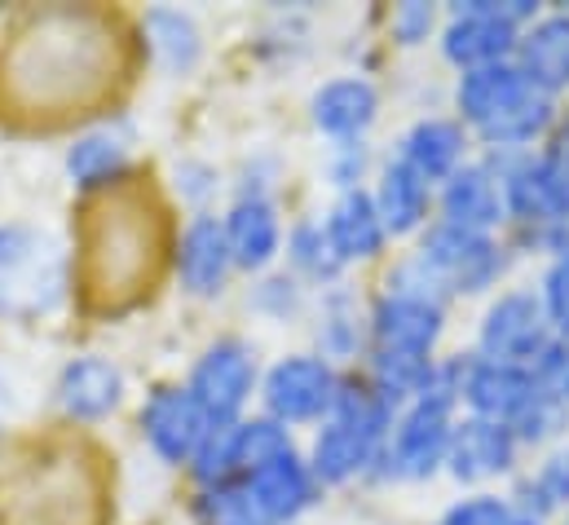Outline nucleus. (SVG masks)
Returning <instances> with one entry per match:
<instances>
[{"label":"nucleus","instance_id":"21","mask_svg":"<svg viewBox=\"0 0 569 525\" xmlns=\"http://www.w3.org/2000/svg\"><path fill=\"white\" fill-rule=\"evenodd\" d=\"M58 402L76 419H102L124 402V376L107 358H76L58 376Z\"/></svg>","mask_w":569,"mask_h":525},{"label":"nucleus","instance_id":"12","mask_svg":"<svg viewBox=\"0 0 569 525\" xmlns=\"http://www.w3.org/2000/svg\"><path fill=\"white\" fill-rule=\"evenodd\" d=\"M212 415L203 410V402L186 389H159L150 394V402L142 406V433L150 442V450L168 464H190L194 450L203 446V437L212 433Z\"/></svg>","mask_w":569,"mask_h":525},{"label":"nucleus","instance_id":"35","mask_svg":"<svg viewBox=\"0 0 569 525\" xmlns=\"http://www.w3.org/2000/svg\"><path fill=\"white\" fill-rule=\"evenodd\" d=\"M336 150H340V159H336V186L340 190H358V177H362V164H367L362 146L358 141H340Z\"/></svg>","mask_w":569,"mask_h":525},{"label":"nucleus","instance_id":"20","mask_svg":"<svg viewBox=\"0 0 569 525\" xmlns=\"http://www.w3.org/2000/svg\"><path fill=\"white\" fill-rule=\"evenodd\" d=\"M327 235H331V244H336V252H340V261H376L380 252H385V244H389V230H385V221H380V208H376V199H371V190H345L336 204H331V212H327Z\"/></svg>","mask_w":569,"mask_h":525},{"label":"nucleus","instance_id":"10","mask_svg":"<svg viewBox=\"0 0 569 525\" xmlns=\"http://www.w3.org/2000/svg\"><path fill=\"white\" fill-rule=\"evenodd\" d=\"M257 389V354L243 340H217L190 372V394L203 402L212 419H239Z\"/></svg>","mask_w":569,"mask_h":525},{"label":"nucleus","instance_id":"27","mask_svg":"<svg viewBox=\"0 0 569 525\" xmlns=\"http://www.w3.org/2000/svg\"><path fill=\"white\" fill-rule=\"evenodd\" d=\"M508 428L517 433L521 446H552V442H561L569 433V402L539 389Z\"/></svg>","mask_w":569,"mask_h":525},{"label":"nucleus","instance_id":"5","mask_svg":"<svg viewBox=\"0 0 569 525\" xmlns=\"http://www.w3.org/2000/svg\"><path fill=\"white\" fill-rule=\"evenodd\" d=\"M548 345H552V327H548L543 300H539V291H526V287L499 291L477 323V354L495 358V363L535 367V358Z\"/></svg>","mask_w":569,"mask_h":525},{"label":"nucleus","instance_id":"34","mask_svg":"<svg viewBox=\"0 0 569 525\" xmlns=\"http://www.w3.org/2000/svg\"><path fill=\"white\" fill-rule=\"evenodd\" d=\"M389 27H393L398 44H425L428 36H432V27H437V9L425 4V0H407V4L393 9Z\"/></svg>","mask_w":569,"mask_h":525},{"label":"nucleus","instance_id":"15","mask_svg":"<svg viewBox=\"0 0 569 525\" xmlns=\"http://www.w3.org/2000/svg\"><path fill=\"white\" fill-rule=\"evenodd\" d=\"M243 486H248V495H252V504L261 508V517H266V522L287 525V522H296V517L313 504L318 477H313L309 459H300V455L291 450V455H283V459H274V464H266V468L248 473V477H243Z\"/></svg>","mask_w":569,"mask_h":525},{"label":"nucleus","instance_id":"36","mask_svg":"<svg viewBox=\"0 0 569 525\" xmlns=\"http://www.w3.org/2000/svg\"><path fill=\"white\" fill-rule=\"evenodd\" d=\"M566 525H569V513H566Z\"/></svg>","mask_w":569,"mask_h":525},{"label":"nucleus","instance_id":"24","mask_svg":"<svg viewBox=\"0 0 569 525\" xmlns=\"http://www.w3.org/2000/svg\"><path fill=\"white\" fill-rule=\"evenodd\" d=\"M146 31H150V49L154 58L168 67V71H190L203 53V40H199V27L190 13L181 9H154L146 18Z\"/></svg>","mask_w":569,"mask_h":525},{"label":"nucleus","instance_id":"30","mask_svg":"<svg viewBox=\"0 0 569 525\" xmlns=\"http://www.w3.org/2000/svg\"><path fill=\"white\" fill-rule=\"evenodd\" d=\"M287 252H291L296 269H305L309 278H322V283L345 269L336 244H331V235H327V226H300V230H291Z\"/></svg>","mask_w":569,"mask_h":525},{"label":"nucleus","instance_id":"32","mask_svg":"<svg viewBox=\"0 0 569 525\" xmlns=\"http://www.w3.org/2000/svg\"><path fill=\"white\" fill-rule=\"evenodd\" d=\"M512 499H503V495H468V499H459L446 517L437 525H512Z\"/></svg>","mask_w":569,"mask_h":525},{"label":"nucleus","instance_id":"29","mask_svg":"<svg viewBox=\"0 0 569 525\" xmlns=\"http://www.w3.org/2000/svg\"><path fill=\"white\" fill-rule=\"evenodd\" d=\"M199 525H270L261 517V508L252 504L243 482L230 486H212L199 495Z\"/></svg>","mask_w":569,"mask_h":525},{"label":"nucleus","instance_id":"28","mask_svg":"<svg viewBox=\"0 0 569 525\" xmlns=\"http://www.w3.org/2000/svg\"><path fill=\"white\" fill-rule=\"evenodd\" d=\"M291 455V433H287V424L279 419H243L239 424V459H243V477L248 473H257V468H266V464H274V459H283Z\"/></svg>","mask_w":569,"mask_h":525},{"label":"nucleus","instance_id":"1","mask_svg":"<svg viewBox=\"0 0 569 525\" xmlns=\"http://www.w3.org/2000/svg\"><path fill=\"white\" fill-rule=\"evenodd\" d=\"M455 406H459V358H450V363L437 358V376H432L428 394L398 410V424L385 442L380 464L389 477L428 482L432 473L446 468V450H450V433H455Z\"/></svg>","mask_w":569,"mask_h":525},{"label":"nucleus","instance_id":"23","mask_svg":"<svg viewBox=\"0 0 569 525\" xmlns=\"http://www.w3.org/2000/svg\"><path fill=\"white\" fill-rule=\"evenodd\" d=\"M129 164V146L124 137L111 129L84 132L76 137V146L67 150V172L76 186H107L111 177H120Z\"/></svg>","mask_w":569,"mask_h":525},{"label":"nucleus","instance_id":"17","mask_svg":"<svg viewBox=\"0 0 569 525\" xmlns=\"http://www.w3.org/2000/svg\"><path fill=\"white\" fill-rule=\"evenodd\" d=\"M234 269L230 257V239H226V221L217 217H194L181 235V248H177V274H181V287L190 296H217L226 287Z\"/></svg>","mask_w":569,"mask_h":525},{"label":"nucleus","instance_id":"8","mask_svg":"<svg viewBox=\"0 0 569 525\" xmlns=\"http://www.w3.org/2000/svg\"><path fill=\"white\" fill-rule=\"evenodd\" d=\"M441 331H446V305L437 296H425V291H398V287H389L376 300V309H371L376 349H389V354L432 358Z\"/></svg>","mask_w":569,"mask_h":525},{"label":"nucleus","instance_id":"19","mask_svg":"<svg viewBox=\"0 0 569 525\" xmlns=\"http://www.w3.org/2000/svg\"><path fill=\"white\" fill-rule=\"evenodd\" d=\"M371 199H376V208H380V221H385L389 239H407V235H425L428 230L432 186H428L416 168H407L398 155L380 168Z\"/></svg>","mask_w":569,"mask_h":525},{"label":"nucleus","instance_id":"26","mask_svg":"<svg viewBox=\"0 0 569 525\" xmlns=\"http://www.w3.org/2000/svg\"><path fill=\"white\" fill-rule=\"evenodd\" d=\"M512 504H517L521 513L539 517V522H548V513H557V508L569 513V442L557 446V450H548V459H543L539 473L521 486V495H517Z\"/></svg>","mask_w":569,"mask_h":525},{"label":"nucleus","instance_id":"31","mask_svg":"<svg viewBox=\"0 0 569 525\" xmlns=\"http://www.w3.org/2000/svg\"><path fill=\"white\" fill-rule=\"evenodd\" d=\"M539 300H543V314H548L552 336L569 340V252L548 261L543 283H539Z\"/></svg>","mask_w":569,"mask_h":525},{"label":"nucleus","instance_id":"11","mask_svg":"<svg viewBox=\"0 0 569 525\" xmlns=\"http://www.w3.org/2000/svg\"><path fill=\"white\" fill-rule=\"evenodd\" d=\"M535 394H539V385H535L530 367L495 363L481 354L459 358V406H468V415H477V419L512 424Z\"/></svg>","mask_w":569,"mask_h":525},{"label":"nucleus","instance_id":"7","mask_svg":"<svg viewBox=\"0 0 569 525\" xmlns=\"http://www.w3.org/2000/svg\"><path fill=\"white\" fill-rule=\"evenodd\" d=\"M437 212L446 226H459L472 235H495L508 221L503 172L490 159H468L455 177H446L437 186Z\"/></svg>","mask_w":569,"mask_h":525},{"label":"nucleus","instance_id":"13","mask_svg":"<svg viewBox=\"0 0 569 525\" xmlns=\"http://www.w3.org/2000/svg\"><path fill=\"white\" fill-rule=\"evenodd\" d=\"M512 62L521 67V76H526L539 93H548V98L566 93L569 89V9L539 13V18L521 31Z\"/></svg>","mask_w":569,"mask_h":525},{"label":"nucleus","instance_id":"25","mask_svg":"<svg viewBox=\"0 0 569 525\" xmlns=\"http://www.w3.org/2000/svg\"><path fill=\"white\" fill-rule=\"evenodd\" d=\"M239 424L243 419H217L212 433L203 437V446L194 450L190 468L199 477L203 491L212 486H230V482H243V459H239Z\"/></svg>","mask_w":569,"mask_h":525},{"label":"nucleus","instance_id":"33","mask_svg":"<svg viewBox=\"0 0 569 525\" xmlns=\"http://www.w3.org/2000/svg\"><path fill=\"white\" fill-rule=\"evenodd\" d=\"M530 372H535V385H539L543 394L569 402V340H557V336H552V345L535 358Z\"/></svg>","mask_w":569,"mask_h":525},{"label":"nucleus","instance_id":"6","mask_svg":"<svg viewBox=\"0 0 569 525\" xmlns=\"http://www.w3.org/2000/svg\"><path fill=\"white\" fill-rule=\"evenodd\" d=\"M340 394V380L327 358L313 354H291L270 367L266 376V410L279 424H305V419H327Z\"/></svg>","mask_w":569,"mask_h":525},{"label":"nucleus","instance_id":"9","mask_svg":"<svg viewBox=\"0 0 569 525\" xmlns=\"http://www.w3.org/2000/svg\"><path fill=\"white\" fill-rule=\"evenodd\" d=\"M517 455H521V442L508 424L463 415L455 419V433H450L446 473L463 486H486L495 477H508L517 468Z\"/></svg>","mask_w":569,"mask_h":525},{"label":"nucleus","instance_id":"14","mask_svg":"<svg viewBox=\"0 0 569 525\" xmlns=\"http://www.w3.org/2000/svg\"><path fill=\"white\" fill-rule=\"evenodd\" d=\"M535 85L521 76L517 62H495V67H481V71H463L459 85H455V111H459V125L468 132H481L490 120H499L512 102H521Z\"/></svg>","mask_w":569,"mask_h":525},{"label":"nucleus","instance_id":"16","mask_svg":"<svg viewBox=\"0 0 569 525\" xmlns=\"http://www.w3.org/2000/svg\"><path fill=\"white\" fill-rule=\"evenodd\" d=\"M468 137L459 120H446V116H428L416 120L407 137L398 141V159L407 168H416L428 186H441L446 177H455L463 164H468Z\"/></svg>","mask_w":569,"mask_h":525},{"label":"nucleus","instance_id":"3","mask_svg":"<svg viewBox=\"0 0 569 525\" xmlns=\"http://www.w3.org/2000/svg\"><path fill=\"white\" fill-rule=\"evenodd\" d=\"M411 261L432 278V287L441 296H477L499 283L508 257L495 235H472V230L432 221Z\"/></svg>","mask_w":569,"mask_h":525},{"label":"nucleus","instance_id":"2","mask_svg":"<svg viewBox=\"0 0 569 525\" xmlns=\"http://www.w3.org/2000/svg\"><path fill=\"white\" fill-rule=\"evenodd\" d=\"M535 18H539L535 0H468V4H455L446 27H441V53H446L450 67H459V76L495 67V62H512L517 40Z\"/></svg>","mask_w":569,"mask_h":525},{"label":"nucleus","instance_id":"18","mask_svg":"<svg viewBox=\"0 0 569 525\" xmlns=\"http://www.w3.org/2000/svg\"><path fill=\"white\" fill-rule=\"evenodd\" d=\"M309 116H313L318 129L327 137H336V141H362V132L371 129L376 116H380V93L362 76H340V80H327L313 93Z\"/></svg>","mask_w":569,"mask_h":525},{"label":"nucleus","instance_id":"4","mask_svg":"<svg viewBox=\"0 0 569 525\" xmlns=\"http://www.w3.org/2000/svg\"><path fill=\"white\" fill-rule=\"evenodd\" d=\"M62 252L31 226H0V305L13 314L49 309L62 296Z\"/></svg>","mask_w":569,"mask_h":525},{"label":"nucleus","instance_id":"22","mask_svg":"<svg viewBox=\"0 0 569 525\" xmlns=\"http://www.w3.org/2000/svg\"><path fill=\"white\" fill-rule=\"evenodd\" d=\"M226 239H230V257L239 269H266L279 257V244H283V226H279L274 204L261 195L239 199L226 217Z\"/></svg>","mask_w":569,"mask_h":525}]
</instances>
